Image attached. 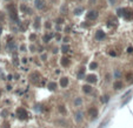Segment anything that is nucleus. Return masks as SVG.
<instances>
[{
	"mask_svg": "<svg viewBox=\"0 0 133 128\" xmlns=\"http://www.w3.org/2000/svg\"><path fill=\"white\" fill-rule=\"evenodd\" d=\"M105 38V33L103 32V31H97V33H95V39L97 40H103Z\"/></svg>",
	"mask_w": 133,
	"mask_h": 128,
	"instance_id": "obj_6",
	"label": "nucleus"
},
{
	"mask_svg": "<svg viewBox=\"0 0 133 128\" xmlns=\"http://www.w3.org/2000/svg\"><path fill=\"white\" fill-rule=\"evenodd\" d=\"M17 116H18L20 120H25V119H27L28 114H27V112H26V109H25V108L19 107V108L17 109Z\"/></svg>",
	"mask_w": 133,
	"mask_h": 128,
	"instance_id": "obj_3",
	"label": "nucleus"
},
{
	"mask_svg": "<svg viewBox=\"0 0 133 128\" xmlns=\"http://www.w3.org/2000/svg\"><path fill=\"white\" fill-rule=\"evenodd\" d=\"M35 7L37 8H39V10H41V8H44V4H42V0H35Z\"/></svg>",
	"mask_w": 133,
	"mask_h": 128,
	"instance_id": "obj_10",
	"label": "nucleus"
},
{
	"mask_svg": "<svg viewBox=\"0 0 133 128\" xmlns=\"http://www.w3.org/2000/svg\"><path fill=\"white\" fill-rule=\"evenodd\" d=\"M126 79H127V81L133 82V74H127V75H126Z\"/></svg>",
	"mask_w": 133,
	"mask_h": 128,
	"instance_id": "obj_16",
	"label": "nucleus"
},
{
	"mask_svg": "<svg viewBox=\"0 0 133 128\" xmlns=\"http://www.w3.org/2000/svg\"><path fill=\"white\" fill-rule=\"evenodd\" d=\"M68 64H69V61H68V59H67V58H63V59H61V65H63V66H64V67H65V66H68Z\"/></svg>",
	"mask_w": 133,
	"mask_h": 128,
	"instance_id": "obj_11",
	"label": "nucleus"
},
{
	"mask_svg": "<svg viewBox=\"0 0 133 128\" xmlns=\"http://www.w3.org/2000/svg\"><path fill=\"white\" fill-rule=\"evenodd\" d=\"M82 91H84V93H91L92 92V87L90 85H85V86H82Z\"/></svg>",
	"mask_w": 133,
	"mask_h": 128,
	"instance_id": "obj_8",
	"label": "nucleus"
},
{
	"mask_svg": "<svg viewBox=\"0 0 133 128\" xmlns=\"http://www.w3.org/2000/svg\"><path fill=\"white\" fill-rule=\"evenodd\" d=\"M114 88H116V89H120V88H122V82H120V81H116V82H114Z\"/></svg>",
	"mask_w": 133,
	"mask_h": 128,
	"instance_id": "obj_12",
	"label": "nucleus"
},
{
	"mask_svg": "<svg viewBox=\"0 0 133 128\" xmlns=\"http://www.w3.org/2000/svg\"><path fill=\"white\" fill-rule=\"evenodd\" d=\"M48 88H50L51 91H54V89L57 88V84H55V82H50V84H48Z\"/></svg>",
	"mask_w": 133,
	"mask_h": 128,
	"instance_id": "obj_13",
	"label": "nucleus"
},
{
	"mask_svg": "<svg viewBox=\"0 0 133 128\" xmlns=\"http://www.w3.org/2000/svg\"><path fill=\"white\" fill-rule=\"evenodd\" d=\"M77 121H78V122H80V121H81V113L77 114Z\"/></svg>",
	"mask_w": 133,
	"mask_h": 128,
	"instance_id": "obj_18",
	"label": "nucleus"
},
{
	"mask_svg": "<svg viewBox=\"0 0 133 128\" xmlns=\"http://www.w3.org/2000/svg\"><path fill=\"white\" fill-rule=\"evenodd\" d=\"M51 38H52V34H48V35H45V37L42 38V40H44L45 43H48V41L51 40Z\"/></svg>",
	"mask_w": 133,
	"mask_h": 128,
	"instance_id": "obj_14",
	"label": "nucleus"
},
{
	"mask_svg": "<svg viewBox=\"0 0 133 128\" xmlns=\"http://www.w3.org/2000/svg\"><path fill=\"white\" fill-rule=\"evenodd\" d=\"M110 1H111V2H112V4H113V2H114V0H110Z\"/></svg>",
	"mask_w": 133,
	"mask_h": 128,
	"instance_id": "obj_28",
	"label": "nucleus"
},
{
	"mask_svg": "<svg viewBox=\"0 0 133 128\" xmlns=\"http://www.w3.org/2000/svg\"><path fill=\"white\" fill-rule=\"evenodd\" d=\"M57 21H58V24H61V22H63V19H58Z\"/></svg>",
	"mask_w": 133,
	"mask_h": 128,
	"instance_id": "obj_25",
	"label": "nucleus"
},
{
	"mask_svg": "<svg viewBox=\"0 0 133 128\" xmlns=\"http://www.w3.org/2000/svg\"><path fill=\"white\" fill-rule=\"evenodd\" d=\"M86 80H87L88 82H91V84H94V82H97V76L93 75V74H90V75L86 76Z\"/></svg>",
	"mask_w": 133,
	"mask_h": 128,
	"instance_id": "obj_7",
	"label": "nucleus"
},
{
	"mask_svg": "<svg viewBox=\"0 0 133 128\" xmlns=\"http://www.w3.org/2000/svg\"><path fill=\"white\" fill-rule=\"evenodd\" d=\"M117 13H118L119 16H122L127 20L133 19V10H131V8H119L117 11Z\"/></svg>",
	"mask_w": 133,
	"mask_h": 128,
	"instance_id": "obj_1",
	"label": "nucleus"
},
{
	"mask_svg": "<svg viewBox=\"0 0 133 128\" xmlns=\"http://www.w3.org/2000/svg\"><path fill=\"white\" fill-rule=\"evenodd\" d=\"M95 67H97V64H95V62H92V64H91V68H92V69H94Z\"/></svg>",
	"mask_w": 133,
	"mask_h": 128,
	"instance_id": "obj_22",
	"label": "nucleus"
},
{
	"mask_svg": "<svg viewBox=\"0 0 133 128\" xmlns=\"http://www.w3.org/2000/svg\"><path fill=\"white\" fill-rule=\"evenodd\" d=\"M80 103H81V100H80V99L75 100V105H77V106H78V105H80Z\"/></svg>",
	"mask_w": 133,
	"mask_h": 128,
	"instance_id": "obj_23",
	"label": "nucleus"
},
{
	"mask_svg": "<svg viewBox=\"0 0 133 128\" xmlns=\"http://www.w3.org/2000/svg\"><path fill=\"white\" fill-rule=\"evenodd\" d=\"M128 53H133V47H128Z\"/></svg>",
	"mask_w": 133,
	"mask_h": 128,
	"instance_id": "obj_24",
	"label": "nucleus"
},
{
	"mask_svg": "<svg viewBox=\"0 0 133 128\" xmlns=\"http://www.w3.org/2000/svg\"><path fill=\"white\" fill-rule=\"evenodd\" d=\"M1 32H2V28H1V26H0V34H1Z\"/></svg>",
	"mask_w": 133,
	"mask_h": 128,
	"instance_id": "obj_27",
	"label": "nucleus"
},
{
	"mask_svg": "<svg viewBox=\"0 0 133 128\" xmlns=\"http://www.w3.org/2000/svg\"><path fill=\"white\" fill-rule=\"evenodd\" d=\"M98 18V12L97 11H90L88 13H87V19L88 20H94V19H97Z\"/></svg>",
	"mask_w": 133,
	"mask_h": 128,
	"instance_id": "obj_4",
	"label": "nucleus"
},
{
	"mask_svg": "<svg viewBox=\"0 0 133 128\" xmlns=\"http://www.w3.org/2000/svg\"><path fill=\"white\" fill-rule=\"evenodd\" d=\"M21 10H23V11H26L27 13H28V14H29V13H32V11H31L29 8H27V7L25 6V5H21Z\"/></svg>",
	"mask_w": 133,
	"mask_h": 128,
	"instance_id": "obj_15",
	"label": "nucleus"
},
{
	"mask_svg": "<svg viewBox=\"0 0 133 128\" xmlns=\"http://www.w3.org/2000/svg\"><path fill=\"white\" fill-rule=\"evenodd\" d=\"M107 101H108V96H103V98H101V102H107Z\"/></svg>",
	"mask_w": 133,
	"mask_h": 128,
	"instance_id": "obj_19",
	"label": "nucleus"
},
{
	"mask_svg": "<svg viewBox=\"0 0 133 128\" xmlns=\"http://www.w3.org/2000/svg\"><path fill=\"white\" fill-rule=\"evenodd\" d=\"M68 85V79L67 78H61L60 79V86L61 87H66Z\"/></svg>",
	"mask_w": 133,
	"mask_h": 128,
	"instance_id": "obj_9",
	"label": "nucleus"
},
{
	"mask_svg": "<svg viewBox=\"0 0 133 128\" xmlns=\"http://www.w3.org/2000/svg\"><path fill=\"white\" fill-rule=\"evenodd\" d=\"M59 111H60L61 113H66V111L64 109V106H60V107H59Z\"/></svg>",
	"mask_w": 133,
	"mask_h": 128,
	"instance_id": "obj_20",
	"label": "nucleus"
},
{
	"mask_svg": "<svg viewBox=\"0 0 133 128\" xmlns=\"http://www.w3.org/2000/svg\"><path fill=\"white\" fill-rule=\"evenodd\" d=\"M31 39H32V40H34V39H35V35H34V34H32V35H31Z\"/></svg>",
	"mask_w": 133,
	"mask_h": 128,
	"instance_id": "obj_26",
	"label": "nucleus"
},
{
	"mask_svg": "<svg viewBox=\"0 0 133 128\" xmlns=\"http://www.w3.org/2000/svg\"><path fill=\"white\" fill-rule=\"evenodd\" d=\"M88 115L91 116V117H97V115H98V109L97 108H94V107H91L90 109H88Z\"/></svg>",
	"mask_w": 133,
	"mask_h": 128,
	"instance_id": "obj_5",
	"label": "nucleus"
},
{
	"mask_svg": "<svg viewBox=\"0 0 133 128\" xmlns=\"http://www.w3.org/2000/svg\"><path fill=\"white\" fill-rule=\"evenodd\" d=\"M8 12H10V18L14 20V21H17L18 20V10H17V6L13 5V4H11V5H8Z\"/></svg>",
	"mask_w": 133,
	"mask_h": 128,
	"instance_id": "obj_2",
	"label": "nucleus"
},
{
	"mask_svg": "<svg viewBox=\"0 0 133 128\" xmlns=\"http://www.w3.org/2000/svg\"><path fill=\"white\" fill-rule=\"evenodd\" d=\"M84 72H85V69H84V68H81V69H80L79 74H78V76H79V79H81V78H82V75H84Z\"/></svg>",
	"mask_w": 133,
	"mask_h": 128,
	"instance_id": "obj_17",
	"label": "nucleus"
},
{
	"mask_svg": "<svg viewBox=\"0 0 133 128\" xmlns=\"http://www.w3.org/2000/svg\"><path fill=\"white\" fill-rule=\"evenodd\" d=\"M61 49H63V52H67V51H68V47H67V46H63Z\"/></svg>",
	"mask_w": 133,
	"mask_h": 128,
	"instance_id": "obj_21",
	"label": "nucleus"
}]
</instances>
